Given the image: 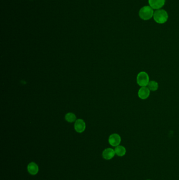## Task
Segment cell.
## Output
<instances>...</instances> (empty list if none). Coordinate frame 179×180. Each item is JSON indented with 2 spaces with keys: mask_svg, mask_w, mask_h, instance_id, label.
I'll use <instances>...</instances> for the list:
<instances>
[{
  "mask_svg": "<svg viewBox=\"0 0 179 180\" xmlns=\"http://www.w3.org/2000/svg\"><path fill=\"white\" fill-rule=\"evenodd\" d=\"M154 9L150 6H144L142 7L139 12L140 18L142 20H149L154 16Z\"/></svg>",
  "mask_w": 179,
  "mask_h": 180,
  "instance_id": "obj_1",
  "label": "cell"
},
{
  "mask_svg": "<svg viewBox=\"0 0 179 180\" xmlns=\"http://www.w3.org/2000/svg\"><path fill=\"white\" fill-rule=\"evenodd\" d=\"M65 119L69 123H73L76 121V116L75 114L73 113H68L65 116Z\"/></svg>",
  "mask_w": 179,
  "mask_h": 180,
  "instance_id": "obj_12",
  "label": "cell"
},
{
  "mask_svg": "<svg viewBox=\"0 0 179 180\" xmlns=\"http://www.w3.org/2000/svg\"></svg>",
  "mask_w": 179,
  "mask_h": 180,
  "instance_id": "obj_13",
  "label": "cell"
},
{
  "mask_svg": "<svg viewBox=\"0 0 179 180\" xmlns=\"http://www.w3.org/2000/svg\"><path fill=\"white\" fill-rule=\"evenodd\" d=\"M115 150L111 148H107L104 150L102 154L103 159L106 160H109L113 159L115 157Z\"/></svg>",
  "mask_w": 179,
  "mask_h": 180,
  "instance_id": "obj_8",
  "label": "cell"
},
{
  "mask_svg": "<svg viewBox=\"0 0 179 180\" xmlns=\"http://www.w3.org/2000/svg\"><path fill=\"white\" fill-rule=\"evenodd\" d=\"M74 128L77 132L79 133H83L86 129L85 122L83 119H77L74 124Z\"/></svg>",
  "mask_w": 179,
  "mask_h": 180,
  "instance_id": "obj_5",
  "label": "cell"
},
{
  "mask_svg": "<svg viewBox=\"0 0 179 180\" xmlns=\"http://www.w3.org/2000/svg\"><path fill=\"white\" fill-rule=\"evenodd\" d=\"M166 0H148L150 7L155 10H159L165 4Z\"/></svg>",
  "mask_w": 179,
  "mask_h": 180,
  "instance_id": "obj_6",
  "label": "cell"
},
{
  "mask_svg": "<svg viewBox=\"0 0 179 180\" xmlns=\"http://www.w3.org/2000/svg\"><path fill=\"white\" fill-rule=\"evenodd\" d=\"M147 87L151 91H156L158 90L159 84L155 81H150L148 83Z\"/></svg>",
  "mask_w": 179,
  "mask_h": 180,
  "instance_id": "obj_11",
  "label": "cell"
},
{
  "mask_svg": "<svg viewBox=\"0 0 179 180\" xmlns=\"http://www.w3.org/2000/svg\"><path fill=\"white\" fill-rule=\"evenodd\" d=\"M115 152L118 157H123L126 154V149L122 145H118L115 147Z\"/></svg>",
  "mask_w": 179,
  "mask_h": 180,
  "instance_id": "obj_10",
  "label": "cell"
},
{
  "mask_svg": "<svg viewBox=\"0 0 179 180\" xmlns=\"http://www.w3.org/2000/svg\"><path fill=\"white\" fill-rule=\"evenodd\" d=\"M154 20L159 24H164L167 21L168 14L165 10H158L154 12Z\"/></svg>",
  "mask_w": 179,
  "mask_h": 180,
  "instance_id": "obj_2",
  "label": "cell"
},
{
  "mask_svg": "<svg viewBox=\"0 0 179 180\" xmlns=\"http://www.w3.org/2000/svg\"><path fill=\"white\" fill-rule=\"evenodd\" d=\"M27 171L29 174L31 175H36L39 172V168L36 163L32 162L29 163L27 165Z\"/></svg>",
  "mask_w": 179,
  "mask_h": 180,
  "instance_id": "obj_9",
  "label": "cell"
},
{
  "mask_svg": "<svg viewBox=\"0 0 179 180\" xmlns=\"http://www.w3.org/2000/svg\"><path fill=\"white\" fill-rule=\"evenodd\" d=\"M149 81V76L146 72H140L137 75V83L141 87L147 86Z\"/></svg>",
  "mask_w": 179,
  "mask_h": 180,
  "instance_id": "obj_3",
  "label": "cell"
},
{
  "mask_svg": "<svg viewBox=\"0 0 179 180\" xmlns=\"http://www.w3.org/2000/svg\"><path fill=\"white\" fill-rule=\"evenodd\" d=\"M121 139L120 136L117 133H113L110 135L108 139L109 143L113 147H116L120 144Z\"/></svg>",
  "mask_w": 179,
  "mask_h": 180,
  "instance_id": "obj_4",
  "label": "cell"
},
{
  "mask_svg": "<svg viewBox=\"0 0 179 180\" xmlns=\"http://www.w3.org/2000/svg\"><path fill=\"white\" fill-rule=\"evenodd\" d=\"M150 94V90L147 86L141 87L139 90L138 95L139 98L142 100H146L149 96Z\"/></svg>",
  "mask_w": 179,
  "mask_h": 180,
  "instance_id": "obj_7",
  "label": "cell"
}]
</instances>
